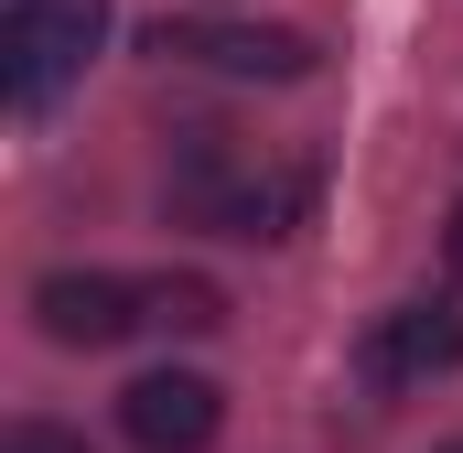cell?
<instances>
[{
    "mask_svg": "<svg viewBox=\"0 0 463 453\" xmlns=\"http://www.w3.org/2000/svg\"><path fill=\"white\" fill-rule=\"evenodd\" d=\"M109 33V0H22L11 11V109H43Z\"/></svg>",
    "mask_w": 463,
    "mask_h": 453,
    "instance_id": "obj_1",
    "label": "cell"
},
{
    "mask_svg": "<svg viewBox=\"0 0 463 453\" xmlns=\"http://www.w3.org/2000/svg\"><path fill=\"white\" fill-rule=\"evenodd\" d=\"M151 54L205 65V76H248V87H291V76H313V43H302V33H248V22H162Z\"/></svg>",
    "mask_w": 463,
    "mask_h": 453,
    "instance_id": "obj_2",
    "label": "cell"
},
{
    "mask_svg": "<svg viewBox=\"0 0 463 453\" xmlns=\"http://www.w3.org/2000/svg\"><path fill=\"white\" fill-rule=\"evenodd\" d=\"M216 421H227V400H216V378H194V367H151V378L118 389V432L140 453H205Z\"/></svg>",
    "mask_w": 463,
    "mask_h": 453,
    "instance_id": "obj_3",
    "label": "cell"
},
{
    "mask_svg": "<svg viewBox=\"0 0 463 453\" xmlns=\"http://www.w3.org/2000/svg\"><path fill=\"white\" fill-rule=\"evenodd\" d=\"M33 324L54 345H118L129 324H151V303L129 292V281H109V270H54V281H33Z\"/></svg>",
    "mask_w": 463,
    "mask_h": 453,
    "instance_id": "obj_4",
    "label": "cell"
},
{
    "mask_svg": "<svg viewBox=\"0 0 463 453\" xmlns=\"http://www.w3.org/2000/svg\"><path fill=\"white\" fill-rule=\"evenodd\" d=\"M463 367V313L453 303H399L366 324V378L377 389H420V378H453Z\"/></svg>",
    "mask_w": 463,
    "mask_h": 453,
    "instance_id": "obj_5",
    "label": "cell"
},
{
    "mask_svg": "<svg viewBox=\"0 0 463 453\" xmlns=\"http://www.w3.org/2000/svg\"><path fill=\"white\" fill-rule=\"evenodd\" d=\"M313 206V173H237V195L216 206L227 237H291V217Z\"/></svg>",
    "mask_w": 463,
    "mask_h": 453,
    "instance_id": "obj_6",
    "label": "cell"
},
{
    "mask_svg": "<svg viewBox=\"0 0 463 453\" xmlns=\"http://www.w3.org/2000/svg\"><path fill=\"white\" fill-rule=\"evenodd\" d=\"M140 303H151V324H173V335H216V324H227V292H216V281H151Z\"/></svg>",
    "mask_w": 463,
    "mask_h": 453,
    "instance_id": "obj_7",
    "label": "cell"
},
{
    "mask_svg": "<svg viewBox=\"0 0 463 453\" xmlns=\"http://www.w3.org/2000/svg\"><path fill=\"white\" fill-rule=\"evenodd\" d=\"M0 453H87V432H65V421H11Z\"/></svg>",
    "mask_w": 463,
    "mask_h": 453,
    "instance_id": "obj_8",
    "label": "cell"
},
{
    "mask_svg": "<svg viewBox=\"0 0 463 453\" xmlns=\"http://www.w3.org/2000/svg\"><path fill=\"white\" fill-rule=\"evenodd\" d=\"M453 270H463V206H453Z\"/></svg>",
    "mask_w": 463,
    "mask_h": 453,
    "instance_id": "obj_9",
    "label": "cell"
},
{
    "mask_svg": "<svg viewBox=\"0 0 463 453\" xmlns=\"http://www.w3.org/2000/svg\"><path fill=\"white\" fill-rule=\"evenodd\" d=\"M442 453H463V443H442Z\"/></svg>",
    "mask_w": 463,
    "mask_h": 453,
    "instance_id": "obj_10",
    "label": "cell"
}]
</instances>
